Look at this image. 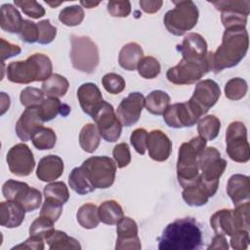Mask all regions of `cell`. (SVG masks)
<instances>
[{
	"mask_svg": "<svg viewBox=\"0 0 250 250\" xmlns=\"http://www.w3.org/2000/svg\"><path fill=\"white\" fill-rule=\"evenodd\" d=\"M202 233L193 218L177 219L163 230L158 241L160 250H194L200 247Z\"/></svg>",
	"mask_w": 250,
	"mask_h": 250,
	"instance_id": "1",
	"label": "cell"
},
{
	"mask_svg": "<svg viewBox=\"0 0 250 250\" xmlns=\"http://www.w3.org/2000/svg\"><path fill=\"white\" fill-rule=\"evenodd\" d=\"M249 46L248 32L245 27L227 28L222 44L212 55V70L215 73L237 65L245 57Z\"/></svg>",
	"mask_w": 250,
	"mask_h": 250,
	"instance_id": "2",
	"label": "cell"
},
{
	"mask_svg": "<svg viewBox=\"0 0 250 250\" xmlns=\"http://www.w3.org/2000/svg\"><path fill=\"white\" fill-rule=\"evenodd\" d=\"M53 65L50 58L44 54H33L25 61L12 62L7 66V78L13 83L28 84L45 81L52 75Z\"/></svg>",
	"mask_w": 250,
	"mask_h": 250,
	"instance_id": "3",
	"label": "cell"
},
{
	"mask_svg": "<svg viewBox=\"0 0 250 250\" xmlns=\"http://www.w3.org/2000/svg\"><path fill=\"white\" fill-rule=\"evenodd\" d=\"M206 142V140L198 136L182 144L180 146L177 161V178L183 188L198 179L200 174L198 172L197 158L205 148Z\"/></svg>",
	"mask_w": 250,
	"mask_h": 250,
	"instance_id": "4",
	"label": "cell"
},
{
	"mask_svg": "<svg viewBox=\"0 0 250 250\" xmlns=\"http://www.w3.org/2000/svg\"><path fill=\"white\" fill-rule=\"evenodd\" d=\"M173 3L175 8L168 11L164 16V24L170 33L181 36L196 25L198 10L190 0L174 1Z\"/></svg>",
	"mask_w": 250,
	"mask_h": 250,
	"instance_id": "5",
	"label": "cell"
},
{
	"mask_svg": "<svg viewBox=\"0 0 250 250\" xmlns=\"http://www.w3.org/2000/svg\"><path fill=\"white\" fill-rule=\"evenodd\" d=\"M212 52H208L204 60L192 62L182 59L179 63L167 70V79L176 85H188L198 81L212 70Z\"/></svg>",
	"mask_w": 250,
	"mask_h": 250,
	"instance_id": "6",
	"label": "cell"
},
{
	"mask_svg": "<svg viewBox=\"0 0 250 250\" xmlns=\"http://www.w3.org/2000/svg\"><path fill=\"white\" fill-rule=\"evenodd\" d=\"M70 59L75 69L93 73L100 62L97 45L88 36L71 35Z\"/></svg>",
	"mask_w": 250,
	"mask_h": 250,
	"instance_id": "7",
	"label": "cell"
},
{
	"mask_svg": "<svg viewBox=\"0 0 250 250\" xmlns=\"http://www.w3.org/2000/svg\"><path fill=\"white\" fill-rule=\"evenodd\" d=\"M201 170L200 178L214 195L219 187V181L227 168V161L221 158L220 151L213 147H205L197 158Z\"/></svg>",
	"mask_w": 250,
	"mask_h": 250,
	"instance_id": "8",
	"label": "cell"
},
{
	"mask_svg": "<svg viewBox=\"0 0 250 250\" xmlns=\"http://www.w3.org/2000/svg\"><path fill=\"white\" fill-rule=\"evenodd\" d=\"M95 188H107L114 183L116 164L107 156H92L80 166Z\"/></svg>",
	"mask_w": 250,
	"mask_h": 250,
	"instance_id": "9",
	"label": "cell"
},
{
	"mask_svg": "<svg viewBox=\"0 0 250 250\" xmlns=\"http://www.w3.org/2000/svg\"><path fill=\"white\" fill-rule=\"evenodd\" d=\"M227 153L235 162L245 163L250 158V146L247 141V129L240 121L231 122L226 133Z\"/></svg>",
	"mask_w": 250,
	"mask_h": 250,
	"instance_id": "10",
	"label": "cell"
},
{
	"mask_svg": "<svg viewBox=\"0 0 250 250\" xmlns=\"http://www.w3.org/2000/svg\"><path fill=\"white\" fill-rule=\"evenodd\" d=\"M92 118L97 124L101 137L106 142L114 143L119 139L122 131V124L117 118L113 106L110 104L104 101Z\"/></svg>",
	"mask_w": 250,
	"mask_h": 250,
	"instance_id": "11",
	"label": "cell"
},
{
	"mask_svg": "<svg viewBox=\"0 0 250 250\" xmlns=\"http://www.w3.org/2000/svg\"><path fill=\"white\" fill-rule=\"evenodd\" d=\"M201 113L189 102L178 103L170 105L163 114L165 123L172 128L193 126L200 118Z\"/></svg>",
	"mask_w": 250,
	"mask_h": 250,
	"instance_id": "12",
	"label": "cell"
},
{
	"mask_svg": "<svg viewBox=\"0 0 250 250\" xmlns=\"http://www.w3.org/2000/svg\"><path fill=\"white\" fill-rule=\"evenodd\" d=\"M7 163L10 171L19 177L28 176L35 167L33 153L25 144H17L7 153Z\"/></svg>",
	"mask_w": 250,
	"mask_h": 250,
	"instance_id": "13",
	"label": "cell"
},
{
	"mask_svg": "<svg viewBox=\"0 0 250 250\" xmlns=\"http://www.w3.org/2000/svg\"><path fill=\"white\" fill-rule=\"evenodd\" d=\"M221 96V90L219 85L211 79L200 81L194 89L193 95L189 102L198 109L201 115L207 113V111L215 105Z\"/></svg>",
	"mask_w": 250,
	"mask_h": 250,
	"instance_id": "14",
	"label": "cell"
},
{
	"mask_svg": "<svg viewBox=\"0 0 250 250\" xmlns=\"http://www.w3.org/2000/svg\"><path fill=\"white\" fill-rule=\"evenodd\" d=\"M145 106V98L139 92L130 93L122 100L116 109V116L123 126H131L140 119L143 107Z\"/></svg>",
	"mask_w": 250,
	"mask_h": 250,
	"instance_id": "15",
	"label": "cell"
},
{
	"mask_svg": "<svg viewBox=\"0 0 250 250\" xmlns=\"http://www.w3.org/2000/svg\"><path fill=\"white\" fill-rule=\"evenodd\" d=\"M116 225L117 239L115 249H141L142 245L138 236L136 222L129 217H123Z\"/></svg>",
	"mask_w": 250,
	"mask_h": 250,
	"instance_id": "16",
	"label": "cell"
},
{
	"mask_svg": "<svg viewBox=\"0 0 250 250\" xmlns=\"http://www.w3.org/2000/svg\"><path fill=\"white\" fill-rule=\"evenodd\" d=\"M43 123L44 120L39 113L38 106L26 107L16 124V133L21 141L26 142L43 126Z\"/></svg>",
	"mask_w": 250,
	"mask_h": 250,
	"instance_id": "17",
	"label": "cell"
},
{
	"mask_svg": "<svg viewBox=\"0 0 250 250\" xmlns=\"http://www.w3.org/2000/svg\"><path fill=\"white\" fill-rule=\"evenodd\" d=\"M146 149L151 159L155 161H165L169 158L172 143L168 136L160 130H152L147 134Z\"/></svg>",
	"mask_w": 250,
	"mask_h": 250,
	"instance_id": "18",
	"label": "cell"
},
{
	"mask_svg": "<svg viewBox=\"0 0 250 250\" xmlns=\"http://www.w3.org/2000/svg\"><path fill=\"white\" fill-rule=\"evenodd\" d=\"M77 98L82 110L93 117L104 103L102 93L98 86L88 82L82 84L77 90Z\"/></svg>",
	"mask_w": 250,
	"mask_h": 250,
	"instance_id": "19",
	"label": "cell"
},
{
	"mask_svg": "<svg viewBox=\"0 0 250 250\" xmlns=\"http://www.w3.org/2000/svg\"><path fill=\"white\" fill-rule=\"evenodd\" d=\"M179 50L184 60L200 62L207 56V43L205 39L198 33H188L183 40Z\"/></svg>",
	"mask_w": 250,
	"mask_h": 250,
	"instance_id": "20",
	"label": "cell"
},
{
	"mask_svg": "<svg viewBox=\"0 0 250 250\" xmlns=\"http://www.w3.org/2000/svg\"><path fill=\"white\" fill-rule=\"evenodd\" d=\"M227 192L236 206L249 201L250 197V179L241 174L232 175L227 185Z\"/></svg>",
	"mask_w": 250,
	"mask_h": 250,
	"instance_id": "21",
	"label": "cell"
},
{
	"mask_svg": "<svg viewBox=\"0 0 250 250\" xmlns=\"http://www.w3.org/2000/svg\"><path fill=\"white\" fill-rule=\"evenodd\" d=\"M63 172V162L62 158L55 154H49L40 159L36 176L42 182H52L62 176Z\"/></svg>",
	"mask_w": 250,
	"mask_h": 250,
	"instance_id": "22",
	"label": "cell"
},
{
	"mask_svg": "<svg viewBox=\"0 0 250 250\" xmlns=\"http://www.w3.org/2000/svg\"><path fill=\"white\" fill-rule=\"evenodd\" d=\"M213 194L202 182L200 175L197 180L184 188L183 199L189 206H202L208 202Z\"/></svg>",
	"mask_w": 250,
	"mask_h": 250,
	"instance_id": "23",
	"label": "cell"
},
{
	"mask_svg": "<svg viewBox=\"0 0 250 250\" xmlns=\"http://www.w3.org/2000/svg\"><path fill=\"white\" fill-rule=\"evenodd\" d=\"M25 210L15 201L7 200L0 204V224L5 228L14 229L21 226Z\"/></svg>",
	"mask_w": 250,
	"mask_h": 250,
	"instance_id": "24",
	"label": "cell"
},
{
	"mask_svg": "<svg viewBox=\"0 0 250 250\" xmlns=\"http://www.w3.org/2000/svg\"><path fill=\"white\" fill-rule=\"evenodd\" d=\"M143 58L144 51L142 47L138 43L130 42L121 48L118 62L119 65L126 70H135Z\"/></svg>",
	"mask_w": 250,
	"mask_h": 250,
	"instance_id": "25",
	"label": "cell"
},
{
	"mask_svg": "<svg viewBox=\"0 0 250 250\" xmlns=\"http://www.w3.org/2000/svg\"><path fill=\"white\" fill-rule=\"evenodd\" d=\"M22 18L18 11L11 4H4L1 6L0 25L4 31L10 33H20L22 25Z\"/></svg>",
	"mask_w": 250,
	"mask_h": 250,
	"instance_id": "26",
	"label": "cell"
},
{
	"mask_svg": "<svg viewBox=\"0 0 250 250\" xmlns=\"http://www.w3.org/2000/svg\"><path fill=\"white\" fill-rule=\"evenodd\" d=\"M210 225L216 234L230 236L236 231L232 219V210L229 209H222L213 214L210 219Z\"/></svg>",
	"mask_w": 250,
	"mask_h": 250,
	"instance_id": "27",
	"label": "cell"
},
{
	"mask_svg": "<svg viewBox=\"0 0 250 250\" xmlns=\"http://www.w3.org/2000/svg\"><path fill=\"white\" fill-rule=\"evenodd\" d=\"M145 106L154 115H163L170 106V96L161 90L152 91L145 99Z\"/></svg>",
	"mask_w": 250,
	"mask_h": 250,
	"instance_id": "28",
	"label": "cell"
},
{
	"mask_svg": "<svg viewBox=\"0 0 250 250\" xmlns=\"http://www.w3.org/2000/svg\"><path fill=\"white\" fill-rule=\"evenodd\" d=\"M68 87L69 83L67 79L61 74L55 73L43 81L41 90L47 97L60 98L66 94Z\"/></svg>",
	"mask_w": 250,
	"mask_h": 250,
	"instance_id": "29",
	"label": "cell"
},
{
	"mask_svg": "<svg viewBox=\"0 0 250 250\" xmlns=\"http://www.w3.org/2000/svg\"><path fill=\"white\" fill-rule=\"evenodd\" d=\"M98 210L100 221L106 225H116L124 217L122 207L115 200L103 202Z\"/></svg>",
	"mask_w": 250,
	"mask_h": 250,
	"instance_id": "30",
	"label": "cell"
},
{
	"mask_svg": "<svg viewBox=\"0 0 250 250\" xmlns=\"http://www.w3.org/2000/svg\"><path fill=\"white\" fill-rule=\"evenodd\" d=\"M101 142L100 132L94 124H86L80 131L79 134V144L81 148L89 153L94 152Z\"/></svg>",
	"mask_w": 250,
	"mask_h": 250,
	"instance_id": "31",
	"label": "cell"
},
{
	"mask_svg": "<svg viewBox=\"0 0 250 250\" xmlns=\"http://www.w3.org/2000/svg\"><path fill=\"white\" fill-rule=\"evenodd\" d=\"M45 240L52 250L81 249L79 242L75 238L70 237L65 232L58 229H55Z\"/></svg>",
	"mask_w": 250,
	"mask_h": 250,
	"instance_id": "32",
	"label": "cell"
},
{
	"mask_svg": "<svg viewBox=\"0 0 250 250\" xmlns=\"http://www.w3.org/2000/svg\"><path fill=\"white\" fill-rule=\"evenodd\" d=\"M76 218L79 225L87 229L97 228L101 222L98 207L93 203H86L82 205L77 211Z\"/></svg>",
	"mask_w": 250,
	"mask_h": 250,
	"instance_id": "33",
	"label": "cell"
},
{
	"mask_svg": "<svg viewBox=\"0 0 250 250\" xmlns=\"http://www.w3.org/2000/svg\"><path fill=\"white\" fill-rule=\"evenodd\" d=\"M69 187L78 194H87L95 190L94 186L86 177L81 167H76L72 169L68 177Z\"/></svg>",
	"mask_w": 250,
	"mask_h": 250,
	"instance_id": "34",
	"label": "cell"
},
{
	"mask_svg": "<svg viewBox=\"0 0 250 250\" xmlns=\"http://www.w3.org/2000/svg\"><path fill=\"white\" fill-rule=\"evenodd\" d=\"M221 129V121L215 115H207L197 123V132L206 141L214 140Z\"/></svg>",
	"mask_w": 250,
	"mask_h": 250,
	"instance_id": "35",
	"label": "cell"
},
{
	"mask_svg": "<svg viewBox=\"0 0 250 250\" xmlns=\"http://www.w3.org/2000/svg\"><path fill=\"white\" fill-rule=\"evenodd\" d=\"M33 146L40 150L51 149L55 146L57 142V136L53 129L41 127L31 137Z\"/></svg>",
	"mask_w": 250,
	"mask_h": 250,
	"instance_id": "36",
	"label": "cell"
},
{
	"mask_svg": "<svg viewBox=\"0 0 250 250\" xmlns=\"http://www.w3.org/2000/svg\"><path fill=\"white\" fill-rule=\"evenodd\" d=\"M62 106L63 104H62L58 98L47 97V99H44V101L38 105V110L45 122L54 119L59 113L62 114Z\"/></svg>",
	"mask_w": 250,
	"mask_h": 250,
	"instance_id": "37",
	"label": "cell"
},
{
	"mask_svg": "<svg viewBox=\"0 0 250 250\" xmlns=\"http://www.w3.org/2000/svg\"><path fill=\"white\" fill-rule=\"evenodd\" d=\"M15 202L19 203L25 212H31L39 208L42 202V195L38 189L29 187Z\"/></svg>",
	"mask_w": 250,
	"mask_h": 250,
	"instance_id": "38",
	"label": "cell"
},
{
	"mask_svg": "<svg viewBox=\"0 0 250 250\" xmlns=\"http://www.w3.org/2000/svg\"><path fill=\"white\" fill-rule=\"evenodd\" d=\"M215 8L221 12H235L240 13L248 17L250 13V1L249 0H224V1H212Z\"/></svg>",
	"mask_w": 250,
	"mask_h": 250,
	"instance_id": "39",
	"label": "cell"
},
{
	"mask_svg": "<svg viewBox=\"0 0 250 250\" xmlns=\"http://www.w3.org/2000/svg\"><path fill=\"white\" fill-rule=\"evenodd\" d=\"M84 19V10L78 5L63 8L59 15V20L64 25L75 26L82 22Z\"/></svg>",
	"mask_w": 250,
	"mask_h": 250,
	"instance_id": "40",
	"label": "cell"
},
{
	"mask_svg": "<svg viewBox=\"0 0 250 250\" xmlns=\"http://www.w3.org/2000/svg\"><path fill=\"white\" fill-rule=\"evenodd\" d=\"M247 83L244 79L235 77L229 80L225 86V95L229 100H241L247 93Z\"/></svg>",
	"mask_w": 250,
	"mask_h": 250,
	"instance_id": "41",
	"label": "cell"
},
{
	"mask_svg": "<svg viewBox=\"0 0 250 250\" xmlns=\"http://www.w3.org/2000/svg\"><path fill=\"white\" fill-rule=\"evenodd\" d=\"M160 63L153 57H144L138 64L139 74L146 79H152L160 73Z\"/></svg>",
	"mask_w": 250,
	"mask_h": 250,
	"instance_id": "42",
	"label": "cell"
},
{
	"mask_svg": "<svg viewBox=\"0 0 250 250\" xmlns=\"http://www.w3.org/2000/svg\"><path fill=\"white\" fill-rule=\"evenodd\" d=\"M249 201L238 204L232 210V219L236 230H249Z\"/></svg>",
	"mask_w": 250,
	"mask_h": 250,
	"instance_id": "43",
	"label": "cell"
},
{
	"mask_svg": "<svg viewBox=\"0 0 250 250\" xmlns=\"http://www.w3.org/2000/svg\"><path fill=\"white\" fill-rule=\"evenodd\" d=\"M54 230V223L51 220L40 216L30 225L29 234L46 239Z\"/></svg>",
	"mask_w": 250,
	"mask_h": 250,
	"instance_id": "44",
	"label": "cell"
},
{
	"mask_svg": "<svg viewBox=\"0 0 250 250\" xmlns=\"http://www.w3.org/2000/svg\"><path fill=\"white\" fill-rule=\"evenodd\" d=\"M45 198L51 197L64 204L69 198V191L63 182H54L44 188Z\"/></svg>",
	"mask_w": 250,
	"mask_h": 250,
	"instance_id": "45",
	"label": "cell"
},
{
	"mask_svg": "<svg viewBox=\"0 0 250 250\" xmlns=\"http://www.w3.org/2000/svg\"><path fill=\"white\" fill-rule=\"evenodd\" d=\"M62 203L59 200L51 197L45 198V201L42 205L40 216L51 220L53 223H56L62 212Z\"/></svg>",
	"mask_w": 250,
	"mask_h": 250,
	"instance_id": "46",
	"label": "cell"
},
{
	"mask_svg": "<svg viewBox=\"0 0 250 250\" xmlns=\"http://www.w3.org/2000/svg\"><path fill=\"white\" fill-rule=\"evenodd\" d=\"M44 93L34 87H26L21 92V104L25 107L38 106L44 101Z\"/></svg>",
	"mask_w": 250,
	"mask_h": 250,
	"instance_id": "47",
	"label": "cell"
},
{
	"mask_svg": "<svg viewBox=\"0 0 250 250\" xmlns=\"http://www.w3.org/2000/svg\"><path fill=\"white\" fill-rule=\"evenodd\" d=\"M28 188V185L25 183L15 180H8L2 187V192L7 200L16 201Z\"/></svg>",
	"mask_w": 250,
	"mask_h": 250,
	"instance_id": "48",
	"label": "cell"
},
{
	"mask_svg": "<svg viewBox=\"0 0 250 250\" xmlns=\"http://www.w3.org/2000/svg\"><path fill=\"white\" fill-rule=\"evenodd\" d=\"M102 83L106 92L110 94H119L125 89V80L116 73H107L103 79Z\"/></svg>",
	"mask_w": 250,
	"mask_h": 250,
	"instance_id": "49",
	"label": "cell"
},
{
	"mask_svg": "<svg viewBox=\"0 0 250 250\" xmlns=\"http://www.w3.org/2000/svg\"><path fill=\"white\" fill-rule=\"evenodd\" d=\"M14 3L16 6L20 7L26 16L32 19H39L45 15V9L36 1L15 0Z\"/></svg>",
	"mask_w": 250,
	"mask_h": 250,
	"instance_id": "50",
	"label": "cell"
},
{
	"mask_svg": "<svg viewBox=\"0 0 250 250\" xmlns=\"http://www.w3.org/2000/svg\"><path fill=\"white\" fill-rule=\"evenodd\" d=\"M38 26V43L40 44H49L51 43L56 35H57V28L50 23L49 20H43L37 22Z\"/></svg>",
	"mask_w": 250,
	"mask_h": 250,
	"instance_id": "51",
	"label": "cell"
},
{
	"mask_svg": "<svg viewBox=\"0 0 250 250\" xmlns=\"http://www.w3.org/2000/svg\"><path fill=\"white\" fill-rule=\"evenodd\" d=\"M221 21L226 29L232 27H245L247 16L235 12H222Z\"/></svg>",
	"mask_w": 250,
	"mask_h": 250,
	"instance_id": "52",
	"label": "cell"
},
{
	"mask_svg": "<svg viewBox=\"0 0 250 250\" xmlns=\"http://www.w3.org/2000/svg\"><path fill=\"white\" fill-rule=\"evenodd\" d=\"M112 155L118 168L126 167L131 162V153L126 143H120L116 145L113 148Z\"/></svg>",
	"mask_w": 250,
	"mask_h": 250,
	"instance_id": "53",
	"label": "cell"
},
{
	"mask_svg": "<svg viewBox=\"0 0 250 250\" xmlns=\"http://www.w3.org/2000/svg\"><path fill=\"white\" fill-rule=\"evenodd\" d=\"M147 132L144 128H138L134 130L130 136V142L134 146L135 150L144 155L146 150V140H147Z\"/></svg>",
	"mask_w": 250,
	"mask_h": 250,
	"instance_id": "54",
	"label": "cell"
},
{
	"mask_svg": "<svg viewBox=\"0 0 250 250\" xmlns=\"http://www.w3.org/2000/svg\"><path fill=\"white\" fill-rule=\"evenodd\" d=\"M21 39L26 43H34L38 41V26L37 23L23 20L22 25L20 31Z\"/></svg>",
	"mask_w": 250,
	"mask_h": 250,
	"instance_id": "55",
	"label": "cell"
},
{
	"mask_svg": "<svg viewBox=\"0 0 250 250\" xmlns=\"http://www.w3.org/2000/svg\"><path fill=\"white\" fill-rule=\"evenodd\" d=\"M107 12L112 17L125 18L131 13V3L129 1H109Z\"/></svg>",
	"mask_w": 250,
	"mask_h": 250,
	"instance_id": "56",
	"label": "cell"
},
{
	"mask_svg": "<svg viewBox=\"0 0 250 250\" xmlns=\"http://www.w3.org/2000/svg\"><path fill=\"white\" fill-rule=\"evenodd\" d=\"M249 244V230H236L230 235V245L233 249H246Z\"/></svg>",
	"mask_w": 250,
	"mask_h": 250,
	"instance_id": "57",
	"label": "cell"
},
{
	"mask_svg": "<svg viewBox=\"0 0 250 250\" xmlns=\"http://www.w3.org/2000/svg\"><path fill=\"white\" fill-rule=\"evenodd\" d=\"M1 42V59H2V62H4L5 60L17 56L19 55L21 50L18 45L12 44L8 41H6L4 38H1L0 40Z\"/></svg>",
	"mask_w": 250,
	"mask_h": 250,
	"instance_id": "58",
	"label": "cell"
},
{
	"mask_svg": "<svg viewBox=\"0 0 250 250\" xmlns=\"http://www.w3.org/2000/svg\"><path fill=\"white\" fill-rule=\"evenodd\" d=\"M34 249V250H43L44 249V243L43 238L38 236H32L30 235L29 238H27L24 242H22L20 245L15 246L13 249Z\"/></svg>",
	"mask_w": 250,
	"mask_h": 250,
	"instance_id": "59",
	"label": "cell"
},
{
	"mask_svg": "<svg viewBox=\"0 0 250 250\" xmlns=\"http://www.w3.org/2000/svg\"><path fill=\"white\" fill-rule=\"evenodd\" d=\"M163 2L161 0H142L140 1V6L146 13L153 14L160 10Z\"/></svg>",
	"mask_w": 250,
	"mask_h": 250,
	"instance_id": "60",
	"label": "cell"
},
{
	"mask_svg": "<svg viewBox=\"0 0 250 250\" xmlns=\"http://www.w3.org/2000/svg\"><path fill=\"white\" fill-rule=\"evenodd\" d=\"M228 248H229L228 241L225 235H222V234H216L212 239V243L208 247V249H228Z\"/></svg>",
	"mask_w": 250,
	"mask_h": 250,
	"instance_id": "61",
	"label": "cell"
},
{
	"mask_svg": "<svg viewBox=\"0 0 250 250\" xmlns=\"http://www.w3.org/2000/svg\"><path fill=\"white\" fill-rule=\"evenodd\" d=\"M10 98L6 93H1V115H3L10 106Z\"/></svg>",
	"mask_w": 250,
	"mask_h": 250,
	"instance_id": "62",
	"label": "cell"
},
{
	"mask_svg": "<svg viewBox=\"0 0 250 250\" xmlns=\"http://www.w3.org/2000/svg\"><path fill=\"white\" fill-rule=\"evenodd\" d=\"M80 4L81 5H83L85 8H88V9H90V8H94V7H96V6H98L99 4H100V2H90V1H81L80 2Z\"/></svg>",
	"mask_w": 250,
	"mask_h": 250,
	"instance_id": "63",
	"label": "cell"
},
{
	"mask_svg": "<svg viewBox=\"0 0 250 250\" xmlns=\"http://www.w3.org/2000/svg\"><path fill=\"white\" fill-rule=\"evenodd\" d=\"M46 3L52 7H56V6H59L62 4V2H46Z\"/></svg>",
	"mask_w": 250,
	"mask_h": 250,
	"instance_id": "64",
	"label": "cell"
}]
</instances>
